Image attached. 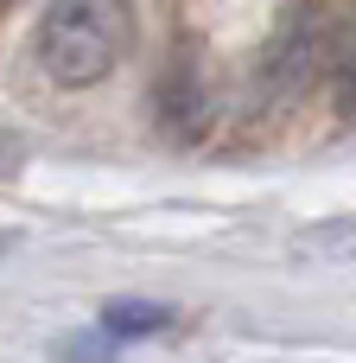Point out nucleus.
Instances as JSON below:
<instances>
[{
  "label": "nucleus",
  "instance_id": "1",
  "mask_svg": "<svg viewBox=\"0 0 356 363\" xmlns=\"http://www.w3.org/2000/svg\"><path fill=\"white\" fill-rule=\"evenodd\" d=\"M134 45V6L127 0H51L38 13V70L57 89L102 83Z\"/></svg>",
  "mask_w": 356,
  "mask_h": 363
},
{
  "label": "nucleus",
  "instance_id": "2",
  "mask_svg": "<svg viewBox=\"0 0 356 363\" xmlns=\"http://www.w3.org/2000/svg\"><path fill=\"white\" fill-rule=\"evenodd\" d=\"M102 325L127 345V338H159V332H172V306H159V300H108L102 306Z\"/></svg>",
  "mask_w": 356,
  "mask_h": 363
},
{
  "label": "nucleus",
  "instance_id": "3",
  "mask_svg": "<svg viewBox=\"0 0 356 363\" xmlns=\"http://www.w3.org/2000/svg\"><path fill=\"white\" fill-rule=\"evenodd\" d=\"M115 345H121V338H115L108 325H96V332H83V338H64V345H57V357H70V363H102V357H115Z\"/></svg>",
  "mask_w": 356,
  "mask_h": 363
},
{
  "label": "nucleus",
  "instance_id": "4",
  "mask_svg": "<svg viewBox=\"0 0 356 363\" xmlns=\"http://www.w3.org/2000/svg\"><path fill=\"white\" fill-rule=\"evenodd\" d=\"M338 115L356 121V38H350V51H344V64H338Z\"/></svg>",
  "mask_w": 356,
  "mask_h": 363
},
{
  "label": "nucleus",
  "instance_id": "5",
  "mask_svg": "<svg viewBox=\"0 0 356 363\" xmlns=\"http://www.w3.org/2000/svg\"><path fill=\"white\" fill-rule=\"evenodd\" d=\"M19 160H25V153H19V147H6V153H0V172H6V166H19Z\"/></svg>",
  "mask_w": 356,
  "mask_h": 363
}]
</instances>
